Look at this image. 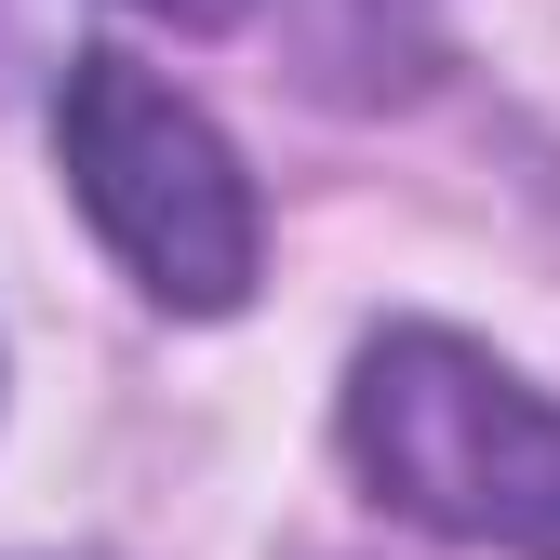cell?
Returning <instances> with one entry per match:
<instances>
[{
	"label": "cell",
	"mask_w": 560,
	"mask_h": 560,
	"mask_svg": "<svg viewBox=\"0 0 560 560\" xmlns=\"http://www.w3.org/2000/svg\"><path fill=\"white\" fill-rule=\"evenodd\" d=\"M347 454L400 521L560 560V413L467 334H374L347 374Z\"/></svg>",
	"instance_id": "1"
},
{
	"label": "cell",
	"mask_w": 560,
	"mask_h": 560,
	"mask_svg": "<svg viewBox=\"0 0 560 560\" xmlns=\"http://www.w3.org/2000/svg\"><path fill=\"white\" fill-rule=\"evenodd\" d=\"M54 148H67L81 214L120 241V267L148 280L161 307L228 320L254 294V187L228 161V133L174 81H148L133 54H81L67 94H54Z\"/></svg>",
	"instance_id": "2"
},
{
	"label": "cell",
	"mask_w": 560,
	"mask_h": 560,
	"mask_svg": "<svg viewBox=\"0 0 560 560\" xmlns=\"http://www.w3.org/2000/svg\"><path fill=\"white\" fill-rule=\"evenodd\" d=\"M133 14H174V27H228L241 0H133Z\"/></svg>",
	"instance_id": "3"
}]
</instances>
